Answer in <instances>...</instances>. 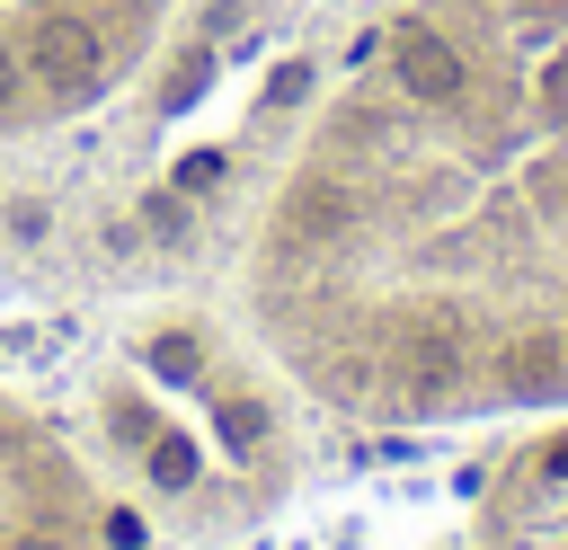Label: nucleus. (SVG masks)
Listing matches in <instances>:
<instances>
[{"label":"nucleus","mask_w":568,"mask_h":550,"mask_svg":"<svg viewBox=\"0 0 568 550\" xmlns=\"http://www.w3.org/2000/svg\"><path fill=\"white\" fill-rule=\"evenodd\" d=\"M106 426H115L124 444H151V435H160V417H151V408H133V399H115V408H106Z\"/></svg>","instance_id":"nucleus-9"},{"label":"nucleus","mask_w":568,"mask_h":550,"mask_svg":"<svg viewBox=\"0 0 568 550\" xmlns=\"http://www.w3.org/2000/svg\"><path fill=\"white\" fill-rule=\"evenodd\" d=\"M18 53H27V80H36L44 98H62V106H71V98H98V80H106V35H98V18L71 9V0L27 9Z\"/></svg>","instance_id":"nucleus-1"},{"label":"nucleus","mask_w":568,"mask_h":550,"mask_svg":"<svg viewBox=\"0 0 568 550\" xmlns=\"http://www.w3.org/2000/svg\"><path fill=\"white\" fill-rule=\"evenodd\" d=\"M213 177H222V151H195V160H186V169H178V186H186V195H204V186H213Z\"/></svg>","instance_id":"nucleus-10"},{"label":"nucleus","mask_w":568,"mask_h":550,"mask_svg":"<svg viewBox=\"0 0 568 550\" xmlns=\"http://www.w3.org/2000/svg\"><path fill=\"white\" fill-rule=\"evenodd\" d=\"M390 390H399V408H444V399L462 390V328H453V319H417V328H399Z\"/></svg>","instance_id":"nucleus-2"},{"label":"nucleus","mask_w":568,"mask_h":550,"mask_svg":"<svg viewBox=\"0 0 568 550\" xmlns=\"http://www.w3.org/2000/svg\"><path fill=\"white\" fill-rule=\"evenodd\" d=\"M151 373H160V381H195V373H204V346H195L186 328H169V337H151Z\"/></svg>","instance_id":"nucleus-7"},{"label":"nucleus","mask_w":568,"mask_h":550,"mask_svg":"<svg viewBox=\"0 0 568 550\" xmlns=\"http://www.w3.org/2000/svg\"><path fill=\"white\" fill-rule=\"evenodd\" d=\"M213 417H222V435L248 452V444H266V408L257 399H213Z\"/></svg>","instance_id":"nucleus-8"},{"label":"nucleus","mask_w":568,"mask_h":550,"mask_svg":"<svg viewBox=\"0 0 568 550\" xmlns=\"http://www.w3.org/2000/svg\"><path fill=\"white\" fill-rule=\"evenodd\" d=\"M9 550H71V541H53V532H18Z\"/></svg>","instance_id":"nucleus-13"},{"label":"nucleus","mask_w":568,"mask_h":550,"mask_svg":"<svg viewBox=\"0 0 568 550\" xmlns=\"http://www.w3.org/2000/svg\"><path fill=\"white\" fill-rule=\"evenodd\" d=\"M151 488H195V444L186 435H151Z\"/></svg>","instance_id":"nucleus-6"},{"label":"nucleus","mask_w":568,"mask_h":550,"mask_svg":"<svg viewBox=\"0 0 568 550\" xmlns=\"http://www.w3.org/2000/svg\"><path fill=\"white\" fill-rule=\"evenodd\" d=\"M302 89H311V71H302V62H284V71H275V89H266V98H275V106H293V98H302Z\"/></svg>","instance_id":"nucleus-11"},{"label":"nucleus","mask_w":568,"mask_h":550,"mask_svg":"<svg viewBox=\"0 0 568 550\" xmlns=\"http://www.w3.org/2000/svg\"><path fill=\"white\" fill-rule=\"evenodd\" d=\"M568 381V337L559 328H524L506 355H497V390L506 399H550Z\"/></svg>","instance_id":"nucleus-5"},{"label":"nucleus","mask_w":568,"mask_h":550,"mask_svg":"<svg viewBox=\"0 0 568 550\" xmlns=\"http://www.w3.org/2000/svg\"><path fill=\"white\" fill-rule=\"evenodd\" d=\"M541 470H550V479H568V435H559V444L541 452Z\"/></svg>","instance_id":"nucleus-12"},{"label":"nucleus","mask_w":568,"mask_h":550,"mask_svg":"<svg viewBox=\"0 0 568 550\" xmlns=\"http://www.w3.org/2000/svg\"><path fill=\"white\" fill-rule=\"evenodd\" d=\"M355 231V195L337 177H293L284 204H275V248L284 257H311V248H337Z\"/></svg>","instance_id":"nucleus-3"},{"label":"nucleus","mask_w":568,"mask_h":550,"mask_svg":"<svg viewBox=\"0 0 568 550\" xmlns=\"http://www.w3.org/2000/svg\"><path fill=\"white\" fill-rule=\"evenodd\" d=\"M390 71H399V89H408L417 106H453V98L470 89L462 44H444L435 27H399V35H390Z\"/></svg>","instance_id":"nucleus-4"}]
</instances>
